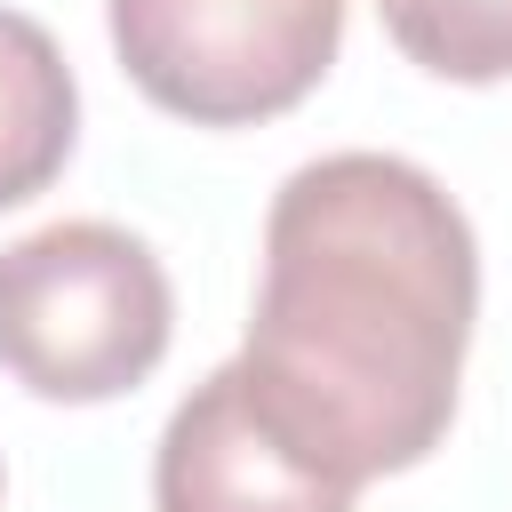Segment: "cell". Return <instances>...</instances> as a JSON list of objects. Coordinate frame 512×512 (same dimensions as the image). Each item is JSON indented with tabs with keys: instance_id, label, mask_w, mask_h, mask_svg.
I'll return each instance as SVG.
<instances>
[{
	"instance_id": "1",
	"label": "cell",
	"mask_w": 512,
	"mask_h": 512,
	"mask_svg": "<svg viewBox=\"0 0 512 512\" xmlns=\"http://www.w3.org/2000/svg\"><path fill=\"white\" fill-rule=\"evenodd\" d=\"M472 312L480 248L440 176L328 152L272 192L240 376L320 472L368 488L440 448Z\"/></svg>"
},
{
	"instance_id": "2",
	"label": "cell",
	"mask_w": 512,
	"mask_h": 512,
	"mask_svg": "<svg viewBox=\"0 0 512 512\" xmlns=\"http://www.w3.org/2000/svg\"><path fill=\"white\" fill-rule=\"evenodd\" d=\"M176 328V296L160 256L104 224H40L0 248V368L64 408L136 392Z\"/></svg>"
},
{
	"instance_id": "3",
	"label": "cell",
	"mask_w": 512,
	"mask_h": 512,
	"mask_svg": "<svg viewBox=\"0 0 512 512\" xmlns=\"http://www.w3.org/2000/svg\"><path fill=\"white\" fill-rule=\"evenodd\" d=\"M120 72L192 128L304 104L344 40V0H104Z\"/></svg>"
},
{
	"instance_id": "4",
	"label": "cell",
	"mask_w": 512,
	"mask_h": 512,
	"mask_svg": "<svg viewBox=\"0 0 512 512\" xmlns=\"http://www.w3.org/2000/svg\"><path fill=\"white\" fill-rule=\"evenodd\" d=\"M352 496L256 408L240 360L176 400L152 456V512H352Z\"/></svg>"
},
{
	"instance_id": "5",
	"label": "cell",
	"mask_w": 512,
	"mask_h": 512,
	"mask_svg": "<svg viewBox=\"0 0 512 512\" xmlns=\"http://www.w3.org/2000/svg\"><path fill=\"white\" fill-rule=\"evenodd\" d=\"M80 88L48 24L0 8V208L48 192V176L72 160Z\"/></svg>"
},
{
	"instance_id": "6",
	"label": "cell",
	"mask_w": 512,
	"mask_h": 512,
	"mask_svg": "<svg viewBox=\"0 0 512 512\" xmlns=\"http://www.w3.org/2000/svg\"><path fill=\"white\" fill-rule=\"evenodd\" d=\"M376 16L432 80H512V0H376Z\"/></svg>"
}]
</instances>
